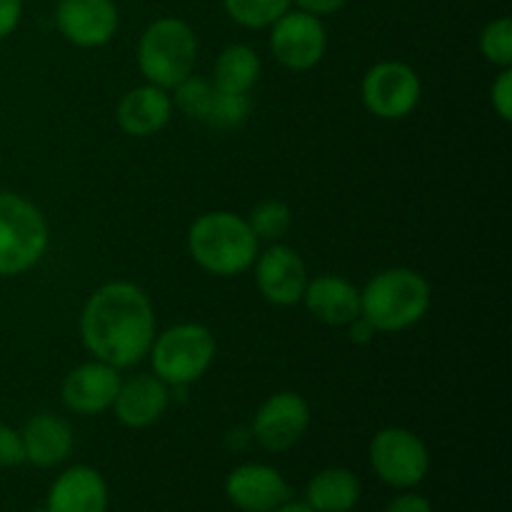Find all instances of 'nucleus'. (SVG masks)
<instances>
[{
	"instance_id": "nucleus-1",
	"label": "nucleus",
	"mask_w": 512,
	"mask_h": 512,
	"mask_svg": "<svg viewBox=\"0 0 512 512\" xmlns=\"http://www.w3.org/2000/svg\"><path fill=\"white\" fill-rule=\"evenodd\" d=\"M158 325L150 295L130 280H110L80 310V340L90 358L125 370L143 363Z\"/></svg>"
},
{
	"instance_id": "nucleus-2",
	"label": "nucleus",
	"mask_w": 512,
	"mask_h": 512,
	"mask_svg": "<svg viewBox=\"0 0 512 512\" xmlns=\"http://www.w3.org/2000/svg\"><path fill=\"white\" fill-rule=\"evenodd\" d=\"M433 288L428 278L413 268H385L360 288V318L375 333H403L428 315Z\"/></svg>"
},
{
	"instance_id": "nucleus-3",
	"label": "nucleus",
	"mask_w": 512,
	"mask_h": 512,
	"mask_svg": "<svg viewBox=\"0 0 512 512\" xmlns=\"http://www.w3.org/2000/svg\"><path fill=\"white\" fill-rule=\"evenodd\" d=\"M188 253L205 273L215 278H235L253 268L260 240L243 215L210 210L198 215L188 228Z\"/></svg>"
},
{
	"instance_id": "nucleus-4",
	"label": "nucleus",
	"mask_w": 512,
	"mask_h": 512,
	"mask_svg": "<svg viewBox=\"0 0 512 512\" xmlns=\"http://www.w3.org/2000/svg\"><path fill=\"white\" fill-rule=\"evenodd\" d=\"M195 63H198V35L185 20L158 18L140 35L138 70L145 83L170 90L195 73Z\"/></svg>"
},
{
	"instance_id": "nucleus-5",
	"label": "nucleus",
	"mask_w": 512,
	"mask_h": 512,
	"mask_svg": "<svg viewBox=\"0 0 512 512\" xmlns=\"http://www.w3.org/2000/svg\"><path fill=\"white\" fill-rule=\"evenodd\" d=\"M50 225L33 200L0 190V278H18L43 260Z\"/></svg>"
},
{
	"instance_id": "nucleus-6",
	"label": "nucleus",
	"mask_w": 512,
	"mask_h": 512,
	"mask_svg": "<svg viewBox=\"0 0 512 512\" xmlns=\"http://www.w3.org/2000/svg\"><path fill=\"white\" fill-rule=\"evenodd\" d=\"M215 353L218 343L208 325L178 323L155 335L148 358L153 375L168 388H188L208 373Z\"/></svg>"
},
{
	"instance_id": "nucleus-7",
	"label": "nucleus",
	"mask_w": 512,
	"mask_h": 512,
	"mask_svg": "<svg viewBox=\"0 0 512 512\" xmlns=\"http://www.w3.org/2000/svg\"><path fill=\"white\" fill-rule=\"evenodd\" d=\"M365 110L380 120H403L415 113L423 98V80L413 65L403 60H380L360 83Z\"/></svg>"
},
{
	"instance_id": "nucleus-8",
	"label": "nucleus",
	"mask_w": 512,
	"mask_h": 512,
	"mask_svg": "<svg viewBox=\"0 0 512 512\" xmlns=\"http://www.w3.org/2000/svg\"><path fill=\"white\" fill-rule=\"evenodd\" d=\"M368 458L375 475L395 490L415 488L430 470L428 445L408 428L378 430L370 440Z\"/></svg>"
},
{
	"instance_id": "nucleus-9",
	"label": "nucleus",
	"mask_w": 512,
	"mask_h": 512,
	"mask_svg": "<svg viewBox=\"0 0 512 512\" xmlns=\"http://www.w3.org/2000/svg\"><path fill=\"white\" fill-rule=\"evenodd\" d=\"M270 53L293 73L313 70L328 50V30L323 20L303 10H288L270 25Z\"/></svg>"
},
{
	"instance_id": "nucleus-10",
	"label": "nucleus",
	"mask_w": 512,
	"mask_h": 512,
	"mask_svg": "<svg viewBox=\"0 0 512 512\" xmlns=\"http://www.w3.org/2000/svg\"><path fill=\"white\" fill-rule=\"evenodd\" d=\"M310 420L313 415H310L308 400L293 390H280V393L268 395L255 410L250 433L255 443L268 453H285L305 438Z\"/></svg>"
},
{
	"instance_id": "nucleus-11",
	"label": "nucleus",
	"mask_w": 512,
	"mask_h": 512,
	"mask_svg": "<svg viewBox=\"0 0 512 512\" xmlns=\"http://www.w3.org/2000/svg\"><path fill=\"white\" fill-rule=\"evenodd\" d=\"M250 270H253L255 285L265 303L275 305V308H293L303 300L310 275L305 260L290 245L270 243L268 248L260 250Z\"/></svg>"
},
{
	"instance_id": "nucleus-12",
	"label": "nucleus",
	"mask_w": 512,
	"mask_h": 512,
	"mask_svg": "<svg viewBox=\"0 0 512 512\" xmlns=\"http://www.w3.org/2000/svg\"><path fill=\"white\" fill-rule=\"evenodd\" d=\"M118 25L120 13L113 0H58L55 5V28L80 50L108 45Z\"/></svg>"
},
{
	"instance_id": "nucleus-13",
	"label": "nucleus",
	"mask_w": 512,
	"mask_h": 512,
	"mask_svg": "<svg viewBox=\"0 0 512 512\" xmlns=\"http://www.w3.org/2000/svg\"><path fill=\"white\" fill-rule=\"evenodd\" d=\"M120 383H123V375L118 368L90 358L65 375L60 385V400L70 413L93 418L113 408Z\"/></svg>"
},
{
	"instance_id": "nucleus-14",
	"label": "nucleus",
	"mask_w": 512,
	"mask_h": 512,
	"mask_svg": "<svg viewBox=\"0 0 512 512\" xmlns=\"http://www.w3.org/2000/svg\"><path fill=\"white\" fill-rule=\"evenodd\" d=\"M225 495L243 512H273L290 500L288 480L263 463H245L225 478Z\"/></svg>"
},
{
	"instance_id": "nucleus-15",
	"label": "nucleus",
	"mask_w": 512,
	"mask_h": 512,
	"mask_svg": "<svg viewBox=\"0 0 512 512\" xmlns=\"http://www.w3.org/2000/svg\"><path fill=\"white\" fill-rule=\"evenodd\" d=\"M300 303L318 323L345 328L360 318V288L345 275L320 273L308 278Z\"/></svg>"
},
{
	"instance_id": "nucleus-16",
	"label": "nucleus",
	"mask_w": 512,
	"mask_h": 512,
	"mask_svg": "<svg viewBox=\"0 0 512 512\" xmlns=\"http://www.w3.org/2000/svg\"><path fill=\"white\" fill-rule=\"evenodd\" d=\"M173 110L170 90L143 83L138 88H130L118 100L115 120H118V128L130 138H153L160 130L168 128Z\"/></svg>"
},
{
	"instance_id": "nucleus-17",
	"label": "nucleus",
	"mask_w": 512,
	"mask_h": 512,
	"mask_svg": "<svg viewBox=\"0 0 512 512\" xmlns=\"http://www.w3.org/2000/svg\"><path fill=\"white\" fill-rule=\"evenodd\" d=\"M170 405V388L153 373L133 375V378L120 383L115 395L113 413L125 428L143 430L158 423Z\"/></svg>"
},
{
	"instance_id": "nucleus-18",
	"label": "nucleus",
	"mask_w": 512,
	"mask_h": 512,
	"mask_svg": "<svg viewBox=\"0 0 512 512\" xmlns=\"http://www.w3.org/2000/svg\"><path fill=\"white\" fill-rule=\"evenodd\" d=\"M48 512H105L108 510V483L90 465H73L63 470L50 485Z\"/></svg>"
},
{
	"instance_id": "nucleus-19",
	"label": "nucleus",
	"mask_w": 512,
	"mask_h": 512,
	"mask_svg": "<svg viewBox=\"0 0 512 512\" xmlns=\"http://www.w3.org/2000/svg\"><path fill=\"white\" fill-rule=\"evenodd\" d=\"M20 438H23L25 463L43 470L65 463L75 443L68 420L53 413L33 415L20 430Z\"/></svg>"
},
{
	"instance_id": "nucleus-20",
	"label": "nucleus",
	"mask_w": 512,
	"mask_h": 512,
	"mask_svg": "<svg viewBox=\"0 0 512 512\" xmlns=\"http://www.w3.org/2000/svg\"><path fill=\"white\" fill-rule=\"evenodd\" d=\"M360 480L348 468H325L305 488V503L315 512H350L360 503Z\"/></svg>"
},
{
	"instance_id": "nucleus-21",
	"label": "nucleus",
	"mask_w": 512,
	"mask_h": 512,
	"mask_svg": "<svg viewBox=\"0 0 512 512\" xmlns=\"http://www.w3.org/2000/svg\"><path fill=\"white\" fill-rule=\"evenodd\" d=\"M263 75V60L250 45H225L213 65V85L223 93H250Z\"/></svg>"
},
{
	"instance_id": "nucleus-22",
	"label": "nucleus",
	"mask_w": 512,
	"mask_h": 512,
	"mask_svg": "<svg viewBox=\"0 0 512 512\" xmlns=\"http://www.w3.org/2000/svg\"><path fill=\"white\" fill-rule=\"evenodd\" d=\"M245 220H248L250 230H253L258 240H263V243H280L290 233V228H293V210H290L285 200L265 198L255 203V208L250 210Z\"/></svg>"
},
{
	"instance_id": "nucleus-23",
	"label": "nucleus",
	"mask_w": 512,
	"mask_h": 512,
	"mask_svg": "<svg viewBox=\"0 0 512 512\" xmlns=\"http://www.w3.org/2000/svg\"><path fill=\"white\" fill-rule=\"evenodd\" d=\"M213 98H215L213 80L203 78V75H195V73H190L188 78L180 80L175 88H170V100H173V108L180 110L185 118L200 120V123H205V120H208Z\"/></svg>"
},
{
	"instance_id": "nucleus-24",
	"label": "nucleus",
	"mask_w": 512,
	"mask_h": 512,
	"mask_svg": "<svg viewBox=\"0 0 512 512\" xmlns=\"http://www.w3.org/2000/svg\"><path fill=\"white\" fill-rule=\"evenodd\" d=\"M290 5L293 0H223L230 20L250 30L270 28L280 15L288 13Z\"/></svg>"
},
{
	"instance_id": "nucleus-25",
	"label": "nucleus",
	"mask_w": 512,
	"mask_h": 512,
	"mask_svg": "<svg viewBox=\"0 0 512 512\" xmlns=\"http://www.w3.org/2000/svg\"><path fill=\"white\" fill-rule=\"evenodd\" d=\"M480 53L495 68H512V20L495 18L480 30Z\"/></svg>"
},
{
	"instance_id": "nucleus-26",
	"label": "nucleus",
	"mask_w": 512,
	"mask_h": 512,
	"mask_svg": "<svg viewBox=\"0 0 512 512\" xmlns=\"http://www.w3.org/2000/svg\"><path fill=\"white\" fill-rule=\"evenodd\" d=\"M250 110H253L250 93H223V90L215 88V98L205 123L220 130L240 128L250 118Z\"/></svg>"
},
{
	"instance_id": "nucleus-27",
	"label": "nucleus",
	"mask_w": 512,
	"mask_h": 512,
	"mask_svg": "<svg viewBox=\"0 0 512 512\" xmlns=\"http://www.w3.org/2000/svg\"><path fill=\"white\" fill-rule=\"evenodd\" d=\"M490 105H493L495 115L503 123H510L512 118V68H500L495 75L493 85H490Z\"/></svg>"
},
{
	"instance_id": "nucleus-28",
	"label": "nucleus",
	"mask_w": 512,
	"mask_h": 512,
	"mask_svg": "<svg viewBox=\"0 0 512 512\" xmlns=\"http://www.w3.org/2000/svg\"><path fill=\"white\" fill-rule=\"evenodd\" d=\"M25 463V448L20 430L0 423V468H18Z\"/></svg>"
},
{
	"instance_id": "nucleus-29",
	"label": "nucleus",
	"mask_w": 512,
	"mask_h": 512,
	"mask_svg": "<svg viewBox=\"0 0 512 512\" xmlns=\"http://www.w3.org/2000/svg\"><path fill=\"white\" fill-rule=\"evenodd\" d=\"M23 18V0H0V40L10 38Z\"/></svg>"
},
{
	"instance_id": "nucleus-30",
	"label": "nucleus",
	"mask_w": 512,
	"mask_h": 512,
	"mask_svg": "<svg viewBox=\"0 0 512 512\" xmlns=\"http://www.w3.org/2000/svg\"><path fill=\"white\" fill-rule=\"evenodd\" d=\"M385 512H433V505L425 495L420 493H403L395 500H390Z\"/></svg>"
},
{
	"instance_id": "nucleus-31",
	"label": "nucleus",
	"mask_w": 512,
	"mask_h": 512,
	"mask_svg": "<svg viewBox=\"0 0 512 512\" xmlns=\"http://www.w3.org/2000/svg\"><path fill=\"white\" fill-rule=\"evenodd\" d=\"M293 3L298 5V10H303V13L315 15V18H325V15L338 13L348 0H293Z\"/></svg>"
},
{
	"instance_id": "nucleus-32",
	"label": "nucleus",
	"mask_w": 512,
	"mask_h": 512,
	"mask_svg": "<svg viewBox=\"0 0 512 512\" xmlns=\"http://www.w3.org/2000/svg\"><path fill=\"white\" fill-rule=\"evenodd\" d=\"M345 328H348V338L353 340V343H360V345L370 343L375 335V330L370 328V323L365 318H355L353 323L345 325Z\"/></svg>"
},
{
	"instance_id": "nucleus-33",
	"label": "nucleus",
	"mask_w": 512,
	"mask_h": 512,
	"mask_svg": "<svg viewBox=\"0 0 512 512\" xmlns=\"http://www.w3.org/2000/svg\"><path fill=\"white\" fill-rule=\"evenodd\" d=\"M273 512H315V510L310 508L308 503H290V500H288V503H283L280 508H275Z\"/></svg>"
},
{
	"instance_id": "nucleus-34",
	"label": "nucleus",
	"mask_w": 512,
	"mask_h": 512,
	"mask_svg": "<svg viewBox=\"0 0 512 512\" xmlns=\"http://www.w3.org/2000/svg\"><path fill=\"white\" fill-rule=\"evenodd\" d=\"M30 512H48V508H35V510H30Z\"/></svg>"
}]
</instances>
